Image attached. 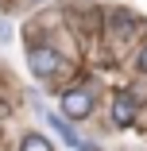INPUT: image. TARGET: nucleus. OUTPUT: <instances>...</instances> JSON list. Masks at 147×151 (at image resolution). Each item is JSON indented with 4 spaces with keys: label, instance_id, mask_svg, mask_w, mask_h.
Returning <instances> with one entry per match:
<instances>
[{
    "label": "nucleus",
    "instance_id": "7ed1b4c3",
    "mask_svg": "<svg viewBox=\"0 0 147 151\" xmlns=\"http://www.w3.org/2000/svg\"><path fill=\"white\" fill-rule=\"evenodd\" d=\"M136 112H139V101L132 93H116L112 97V124L116 128H132L136 124Z\"/></svg>",
    "mask_w": 147,
    "mask_h": 151
},
{
    "label": "nucleus",
    "instance_id": "423d86ee",
    "mask_svg": "<svg viewBox=\"0 0 147 151\" xmlns=\"http://www.w3.org/2000/svg\"><path fill=\"white\" fill-rule=\"evenodd\" d=\"M139 70H143V74H147V47H143V50H139Z\"/></svg>",
    "mask_w": 147,
    "mask_h": 151
},
{
    "label": "nucleus",
    "instance_id": "20e7f679",
    "mask_svg": "<svg viewBox=\"0 0 147 151\" xmlns=\"http://www.w3.org/2000/svg\"><path fill=\"white\" fill-rule=\"evenodd\" d=\"M19 151H54V147L47 143V136H39V132H27V136L19 139Z\"/></svg>",
    "mask_w": 147,
    "mask_h": 151
},
{
    "label": "nucleus",
    "instance_id": "39448f33",
    "mask_svg": "<svg viewBox=\"0 0 147 151\" xmlns=\"http://www.w3.org/2000/svg\"><path fill=\"white\" fill-rule=\"evenodd\" d=\"M132 23H136L132 16H120V12H116V16H112V35H128Z\"/></svg>",
    "mask_w": 147,
    "mask_h": 151
},
{
    "label": "nucleus",
    "instance_id": "f03ea898",
    "mask_svg": "<svg viewBox=\"0 0 147 151\" xmlns=\"http://www.w3.org/2000/svg\"><path fill=\"white\" fill-rule=\"evenodd\" d=\"M62 116H70V120L93 116V97L85 93V89H70V93H62Z\"/></svg>",
    "mask_w": 147,
    "mask_h": 151
},
{
    "label": "nucleus",
    "instance_id": "f257e3e1",
    "mask_svg": "<svg viewBox=\"0 0 147 151\" xmlns=\"http://www.w3.org/2000/svg\"><path fill=\"white\" fill-rule=\"evenodd\" d=\"M27 66H31L35 78H50L62 70V54L50 50V47H27Z\"/></svg>",
    "mask_w": 147,
    "mask_h": 151
},
{
    "label": "nucleus",
    "instance_id": "0eeeda50",
    "mask_svg": "<svg viewBox=\"0 0 147 151\" xmlns=\"http://www.w3.org/2000/svg\"><path fill=\"white\" fill-rule=\"evenodd\" d=\"M4 112H8V109H4V105H0V116H4Z\"/></svg>",
    "mask_w": 147,
    "mask_h": 151
}]
</instances>
